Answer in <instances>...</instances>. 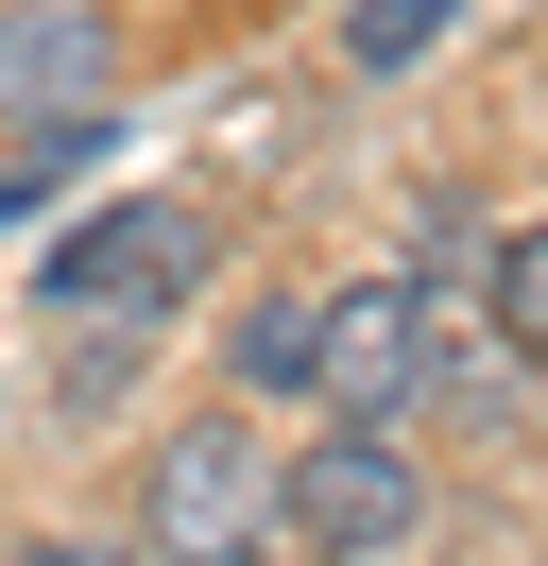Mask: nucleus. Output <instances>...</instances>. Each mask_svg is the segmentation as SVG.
<instances>
[{
	"instance_id": "423d86ee",
	"label": "nucleus",
	"mask_w": 548,
	"mask_h": 566,
	"mask_svg": "<svg viewBox=\"0 0 548 566\" xmlns=\"http://www.w3.org/2000/svg\"><path fill=\"white\" fill-rule=\"evenodd\" d=\"M155 344L171 326H137V310H68L52 326V429H120L155 395Z\"/></svg>"
},
{
	"instance_id": "20e7f679",
	"label": "nucleus",
	"mask_w": 548,
	"mask_h": 566,
	"mask_svg": "<svg viewBox=\"0 0 548 566\" xmlns=\"http://www.w3.org/2000/svg\"><path fill=\"white\" fill-rule=\"evenodd\" d=\"M445 395V292L411 275H326V360H308V412H360V429H411Z\"/></svg>"
},
{
	"instance_id": "7ed1b4c3",
	"label": "nucleus",
	"mask_w": 548,
	"mask_h": 566,
	"mask_svg": "<svg viewBox=\"0 0 548 566\" xmlns=\"http://www.w3.org/2000/svg\"><path fill=\"white\" fill-rule=\"evenodd\" d=\"M257 532H274V429H257V395H240V412H171L155 447H137V549L155 566L257 549Z\"/></svg>"
},
{
	"instance_id": "f03ea898",
	"label": "nucleus",
	"mask_w": 548,
	"mask_h": 566,
	"mask_svg": "<svg viewBox=\"0 0 548 566\" xmlns=\"http://www.w3.org/2000/svg\"><path fill=\"white\" fill-rule=\"evenodd\" d=\"M205 275H223V223L189 207V189H137V207H86L52 241V275H34V326L68 310H137V326H189Z\"/></svg>"
},
{
	"instance_id": "0eeeda50",
	"label": "nucleus",
	"mask_w": 548,
	"mask_h": 566,
	"mask_svg": "<svg viewBox=\"0 0 548 566\" xmlns=\"http://www.w3.org/2000/svg\"><path fill=\"white\" fill-rule=\"evenodd\" d=\"M308 360H326V275L223 292V395H308Z\"/></svg>"
},
{
	"instance_id": "39448f33",
	"label": "nucleus",
	"mask_w": 548,
	"mask_h": 566,
	"mask_svg": "<svg viewBox=\"0 0 548 566\" xmlns=\"http://www.w3.org/2000/svg\"><path fill=\"white\" fill-rule=\"evenodd\" d=\"M120 104V18L103 0H0V120Z\"/></svg>"
},
{
	"instance_id": "f8f14e48",
	"label": "nucleus",
	"mask_w": 548,
	"mask_h": 566,
	"mask_svg": "<svg viewBox=\"0 0 548 566\" xmlns=\"http://www.w3.org/2000/svg\"><path fill=\"white\" fill-rule=\"evenodd\" d=\"M205 566H292V549H274V532H257V549H205Z\"/></svg>"
},
{
	"instance_id": "9d476101",
	"label": "nucleus",
	"mask_w": 548,
	"mask_h": 566,
	"mask_svg": "<svg viewBox=\"0 0 548 566\" xmlns=\"http://www.w3.org/2000/svg\"><path fill=\"white\" fill-rule=\"evenodd\" d=\"M479 310H497V344H514V360H548V207L479 241Z\"/></svg>"
},
{
	"instance_id": "9b49d317",
	"label": "nucleus",
	"mask_w": 548,
	"mask_h": 566,
	"mask_svg": "<svg viewBox=\"0 0 548 566\" xmlns=\"http://www.w3.org/2000/svg\"><path fill=\"white\" fill-rule=\"evenodd\" d=\"M18 566H155V549H137V532H34Z\"/></svg>"
},
{
	"instance_id": "6e6552de",
	"label": "nucleus",
	"mask_w": 548,
	"mask_h": 566,
	"mask_svg": "<svg viewBox=\"0 0 548 566\" xmlns=\"http://www.w3.org/2000/svg\"><path fill=\"white\" fill-rule=\"evenodd\" d=\"M463 35H479V0H342V18H326V52H342L360 86L429 70V52H463Z\"/></svg>"
},
{
	"instance_id": "f257e3e1",
	"label": "nucleus",
	"mask_w": 548,
	"mask_h": 566,
	"mask_svg": "<svg viewBox=\"0 0 548 566\" xmlns=\"http://www.w3.org/2000/svg\"><path fill=\"white\" fill-rule=\"evenodd\" d=\"M274 532H292V566H411L429 549V463H411V429L326 412L308 447H274Z\"/></svg>"
},
{
	"instance_id": "1a4fd4ad",
	"label": "nucleus",
	"mask_w": 548,
	"mask_h": 566,
	"mask_svg": "<svg viewBox=\"0 0 548 566\" xmlns=\"http://www.w3.org/2000/svg\"><path fill=\"white\" fill-rule=\"evenodd\" d=\"M103 138H120V104H68V120H18V155H0V223H34L52 189L103 172Z\"/></svg>"
}]
</instances>
